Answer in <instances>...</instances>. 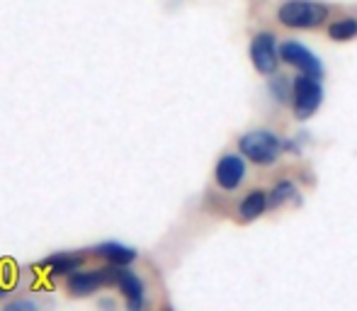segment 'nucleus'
<instances>
[{"label":"nucleus","instance_id":"obj_14","mask_svg":"<svg viewBox=\"0 0 357 311\" xmlns=\"http://www.w3.org/2000/svg\"><path fill=\"white\" fill-rule=\"evenodd\" d=\"M8 311H37V304L34 302H10Z\"/></svg>","mask_w":357,"mask_h":311},{"label":"nucleus","instance_id":"obj_9","mask_svg":"<svg viewBox=\"0 0 357 311\" xmlns=\"http://www.w3.org/2000/svg\"><path fill=\"white\" fill-rule=\"evenodd\" d=\"M95 255L102 258L105 263H112V265H129L137 260V250L129 248V245L119 243V241H105L95 248Z\"/></svg>","mask_w":357,"mask_h":311},{"label":"nucleus","instance_id":"obj_8","mask_svg":"<svg viewBox=\"0 0 357 311\" xmlns=\"http://www.w3.org/2000/svg\"><path fill=\"white\" fill-rule=\"evenodd\" d=\"M117 287L119 292L124 294V299H127L129 309H142L144 307V282L139 280V275H134L132 270H124L119 273V280H117Z\"/></svg>","mask_w":357,"mask_h":311},{"label":"nucleus","instance_id":"obj_3","mask_svg":"<svg viewBox=\"0 0 357 311\" xmlns=\"http://www.w3.org/2000/svg\"><path fill=\"white\" fill-rule=\"evenodd\" d=\"M280 139L275 137L273 132H250L241 139V151L243 156H248L250 160L260 165H268V163H275L280 156Z\"/></svg>","mask_w":357,"mask_h":311},{"label":"nucleus","instance_id":"obj_4","mask_svg":"<svg viewBox=\"0 0 357 311\" xmlns=\"http://www.w3.org/2000/svg\"><path fill=\"white\" fill-rule=\"evenodd\" d=\"M324 103V88L321 78L301 76L294 80V114L296 119H309Z\"/></svg>","mask_w":357,"mask_h":311},{"label":"nucleus","instance_id":"obj_11","mask_svg":"<svg viewBox=\"0 0 357 311\" xmlns=\"http://www.w3.org/2000/svg\"><path fill=\"white\" fill-rule=\"evenodd\" d=\"M265 207H268V195L260 192V190H253V192L243 199V204H241V217H243L245 222H250V219L260 217V214L265 212Z\"/></svg>","mask_w":357,"mask_h":311},{"label":"nucleus","instance_id":"obj_1","mask_svg":"<svg viewBox=\"0 0 357 311\" xmlns=\"http://www.w3.org/2000/svg\"><path fill=\"white\" fill-rule=\"evenodd\" d=\"M119 273H122V265L112 263H107V268L98 270H75V273L68 275V292L75 294V297H88L105 285H117Z\"/></svg>","mask_w":357,"mask_h":311},{"label":"nucleus","instance_id":"obj_13","mask_svg":"<svg viewBox=\"0 0 357 311\" xmlns=\"http://www.w3.org/2000/svg\"><path fill=\"white\" fill-rule=\"evenodd\" d=\"M289 197H294V188H291L289 183H282V185H278V188L273 190V197L268 199V204H270V207H282Z\"/></svg>","mask_w":357,"mask_h":311},{"label":"nucleus","instance_id":"obj_2","mask_svg":"<svg viewBox=\"0 0 357 311\" xmlns=\"http://www.w3.org/2000/svg\"><path fill=\"white\" fill-rule=\"evenodd\" d=\"M328 17V10L321 3H309V0H289L280 8V22L287 27H319Z\"/></svg>","mask_w":357,"mask_h":311},{"label":"nucleus","instance_id":"obj_12","mask_svg":"<svg viewBox=\"0 0 357 311\" xmlns=\"http://www.w3.org/2000/svg\"><path fill=\"white\" fill-rule=\"evenodd\" d=\"M328 34L338 42H345V39H353L357 34V20L355 17H345V20H338L335 24H331Z\"/></svg>","mask_w":357,"mask_h":311},{"label":"nucleus","instance_id":"obj_7","mask_svg":"<svg viewBox=\"0 0 357 311\" xmlns=\"http://www.w3.org/2000/svg\"><path fill=\"white\" fill-rule=\"evenodd\" d=\"M245 175V163L241 156H224L216 165V183L221 185L224 190H234L241 185Z\"/></svg>","mask_w":357,"mask_h":311},{"label":"nucleus","instance_id":"obj_5","mask_svg":"<svg viewBox=\"0 0 357 311\" xmlns=\"http://www.w3.org/2000/svg\"><path fill=\"white\" fill-rule=\"evenodd\" d=\"M280 59L289 63V66H296L301 73H306V76L324 78V66H321V61L309 49L301 47V44H296V42L282 44V47H280Z\"/></svg>","mask_w":357,"mask_h":311},{"label":"nucleus","instance_id":"obj_6","mask_svg":"<svg viewBox=\"0 0 357 311\" xmlns=\"http://www.w3.org/2000/svg\"><path fill=\"white\" fill-rule=\"evenodd\" d=\"M250 59L260 73H273L278 68V47L273 34H258L250 44Z\"/></svg>","mask_w":357,"mask_h":311},{"label":"nucleus","instance_id":"obj_10","mask_svg":"<svg viewBox=\"0 0 357 311\" xmlns=\"http://www.w3.org/2000/svg\"><path fill=\"white\" fill-rule=\"evenodd\" d=\"M80 263H83L80 255L54 253V255H49V258H44L42 263H39V268L49 270V275H71L75 270H80Z\"/></svg>","mask_w":357,"mask_h":311}]
</instances>
